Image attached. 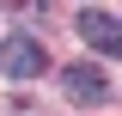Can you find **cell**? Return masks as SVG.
Instances as JSON below:
<instances>
[{
	"mask_svg": "<svg viewBox=\"0 0 122 116\" xmlns=\"http://www.w3.org/2000/svg\"><path fill=\"white\" fill-rule=\"evenodd\" d=\"M43 67H49L43 43H30V37H6V43H0V73H6V79H37Z\"/></svg>",
	"mask_w": 122,
	"mask_h": 116,
	"instance_id": "6da1fadb",
	"label": "cell"
},
{
	"mask_svg": "<svg viewBox=\"0 0 122 116\" xmlns=\"http://www.w3.org/2000/svg\"><path fill=\"white\" fill-rule=\"evenodd\" d=\"M61 92L73 104H104L110 98V79L92 67V61H73V67H61Z\"/></svg>",
	"mask_w": 122,
	"mask_h": 116,
	"instance_id": "7a4b0ae2",
	"label": "cell"
},
{
	"mask_svg": "<svg viewBox=\"0 0 122 116\" xmlns=\"http://www.w3.org/2000/svg\"><path fill=\"white\" fill-rule=\"evenodd\" d=\"M79 37H86L98 55H116L122 61V18H110V12L92 6V12H79Z\"/></svg>",
	"mask_w": 122,
	"mask_h": 116,
	"instance_id": "3957f363",
	"label": "cell"
}]
</instances>
